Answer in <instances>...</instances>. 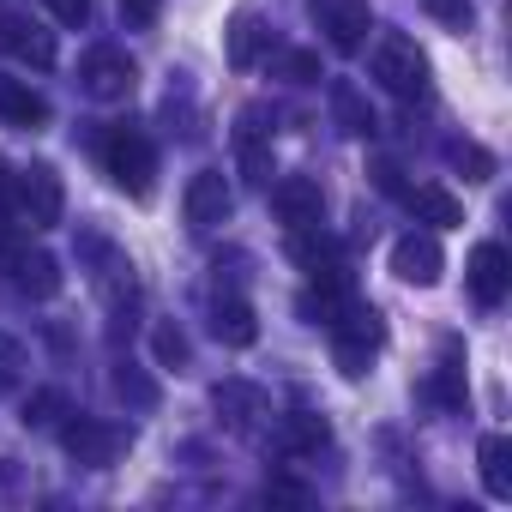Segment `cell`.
I'll list each match as a JSON object with an SVG mask.
<instances>
[{"label": "cell", "instance_id": "1", "mask_svg": "<svg viewBox=\"0 0 512 512\" xmlns=\"http://www.w3.org/2000/svg\"><path fill=\"white\" fill-rule=\"evenodd\" d=\"M326 332H332V362H338V374L344 380H362L368 374V362H374V350L386 344V326H380V314L368 308V302H338L332 314H326Z\"/></svg>", "mask_w": 512, "mask_h": 512}, {"label": "cell", "instance_id": "2", "mask_svg": "<svg viewBox=\"0 0 512 512\" xmlns=\"http://www.w3.org/2000/svg\"><path fill=\"white\" fill-rule=\"evenodd\" d=\"M368 67H374V79H380L392 97H404V103L428 97V55L416 49V37H404V31H386V37L374 43Z\"/></svg>", "mask_w": 512, "mask_h": 512}, {"label": "cell", "instance_id": "3", "mask_svg": "<svg viewBox=\"0 0 512 512\" xmlns=\"http://www.w3.org/2000/svg\"><path fill=\"white\" fill-rule=\"evenodd\" d=\"M103 169L109 181L127 193V199H145L151 193V175H157V151L139 127H109L103 133Z\"/></svg>", "mask_w": 512, "mask_h": 512}, {"label": "cell", "instance_id": "4", "mask_svg": "<svg viewBox=\"0 0 512 512\" xmlns=\"http://www.w3.org/2000/svg\"><path fill=\"white\" fill-rule=\"evenodd\" d=\"M13 211H19L31 229H55L61 211H67V187H61V175H55L49 163L19 169V181H13Z\"/></svg>", "mask_w": 512, "mask_h": 512}, {"label": "cell", "instance_id": "5", "mask_svg": "<svg viewBox=\"0 0 512 512\" xmlns=\"http://www.w3.org/2000/svg\"><path fill=\"white\" fill-rule=\"evenodd\" d=\"M61 446H67L73 464L109 470V464L127 452V428H121V422H103V416H73V422L61 428Z\"/></svg>", "mask_w": 512, "mask_h": 512}, {"label": "cell", "instance_id": "6", "mask_svg": "<svg viewBox=\"0 0 512 512\" xmlns=\"http://www.w3.org/2000/svg\"><path fill=\"white\" fill-rule=\"evenodd\" d=\"M79 85H85L97 103H127V97H133V85H139V67H133V55H127V49L97 43V49L79 61Z\"/></svg>", "mask_w": 512, "mask_h": 512}, {"label": "cell", "instance_id": "7", "mask_svg": "<svg viewBox=\"0 0 512 512\" xmlns=\"http://www.w3.org/2000/svg\"><path fill=\"white\" fill-rule=\"evenodd\" d=\"M229 205H235V193H229V181H223V169H199L193 181H187V193H181V217H187V229H217V223H229Z\"/></svg>", "mask_w": 512, "mask_h": 512}, {"label": "cell", "instance_id": "8", "mask_svg": "<svg viewBox=\"0 0 512 512\" xmlns=\"http://www.w3.org/2000/svg\"><path fill=\"white\" fill-rule=\"evenodd\" d=\"M272 211H278V223H284L290 235H302V229H320L326 193H320L314 175H284V181L272 187Z\"/></svg>", "mask_w": 512, "mask_h": 512}, {"label": "cell", "instance_id": "9", "mask_svg": "<svg viewBox=\"0 0 512 512\" xmlns=\"http://www.w3.org/2000/svg\"><path fill=\"white\" fill-rule=\"evenodd\" d=\"M0 49H7L13 61H25V67H55L61 61V43H55V31H43L31 13H0Z\"/></svg>", "mask_w": 512, "mask_h": 512}, {"label": "cell", "instance_id": "10", "mask_svg": "<svg viewBox=\"0 0 512 512\" xmlns=\"http://www.w3.org/2000/svg\"><path fill=\"white\" fill-rule=\"evenodd\" d=\"M464 278H470V296H476L482 308H500V302L512 296V260H506V247H500V241H476Z\"/></svg>", "mask_w": 512, "mask_h": 512}, {"label": "cell", "instance_id": "11", "mask_svg": "<svg viewBox=\"0 0 512 512\" xmlns=\"http://www.w3.org/2000/svg\"><path fill=\"white\" fill-rule=\"evenodd\" d=\"M314 13H320V31L332 37V49H344V55H356L374 37V7L368 0H314Z\"/></svg>", "mask_w": 512, "mask_h": 512}, {"label": "cell", "instance_id": "12", "mask_svg": "<svg viewBox=\"0 0 512 512\" xmlns=\"http://www.w3.org/2000/svg\"><path fill=\"white\" fill-rule=\"evenodd\" d=\"M392 272L404 278V284H416V290H428V284H440V272H446V253H440V241L434 235H398V247H392Z\"/></svg>", "mask_w": 512, "mask_h": 512}, {"label": "cell", "instance_id": "13", "mask_svg": "<svg viewBox=\"0 0 512 512\" xmlns=\"http://www.w3.org/2000/svg\"><path fill=\"white\" fill-rule=\"evenodd\" d=\"M0 260L13 266V290L31 296V302H49L61 290V266H55V253H43V247H13V253H0Z\"/></svg>", "mask_w": 512, "mask_h": 512}, {"label": "cell", "instance_id": "14", "mask_svg": "<svg viewBox=\"0 0 512 512\" xmlns=\"http://www.w3.org/2000/svg\"><path fill=\"white\" fill-rule=\"evenodd\" d=\"M0 121L37 133V127L49 121V97L31 91V79H7V73H0Z\"/></svg>", "mask_w": 512, "mask_h": 512}, {"label": "cell", "instance_id": "15", "mask_svg": "<svg viewBox=\"0 0 512 512\" xmlns=\"http://www.w3.org/2000/svg\"><path fill=\"white\" fill-rule=\"evenodd\" d=\"M211 404H217V416L229 428H253V422L266 416V392L253 386V380H217L211 386Z\"/></svg>", "mask_w": 512, "mask_h": 512}, {"label": "cell", "instance_id": "16", "mask_svg": "<svg viewBox=\"0 0 512 512\" xmlns=\"http://www.w3.org/2000/svg\"><path fill=\"white\" fill-rule=\"evenodd\" d=\"M211 332H217V344L247 350L253 338H260V320H253V308H247L241 296H217V302H211Z\"/></svg>", "mask_w": 512, "mask_h": 512}, {"label": "cell", "instance_id": "17", "mask_svg": "<svg viewBox=\"0 0 512 512\" xmlns=\"http://www.w3.org/2000/svg\"><path fill=\"white\" fill-rule=\"evenodd\" d=\"M332 121L350 133V139H368V133H380V121H374V109H368V97L350 85V79H332Z\"/></svg>", "mask_w": 512, "mask_h": 512}, {"label": "cell", "instance_id": "18", "mask_svg": "<svg viewBox=\"0 0 512 512\" xmlns=\"http://www.w3.org/2000/svg\"><path fill=\"white\" fill-rule=\"evenodd\" d=\"M272 43V31L260 25V13H235L229 31H223V49H229V67H253L260 61V49Z\"/></svg>", "mask_w": 512, "mask_h": 512}, {"label": "cell", "instance_id": "19", "mask_svg": "<svg viewBox=\"0 0 512 512\" xmlns=\"http://www.w3.org/2000/svg\"><path fill=\"white\" fill-rule=\"evenodd\" d=\"M476 464H482V488L494 500H512V440L506 434H488L476 446Z\"/></svg>", "mask_w": 512, "mask_h": 512}, {"label": "cell", "instance_id": "20", "mask_svg": "<svg viewBox=\"0 0 512 512\" xmlns=\"http://www.w3.org/2000/svg\"><path fill=\"white\" fill-rule=\"evenodd\" d=\"M404 205H410L422 223H434V229H458V223H464V205H458L446 187H404Z\"/></svg>", "mask_w": 512, "mask_h": 512}, {"label": "cell", "instance_id": "21", "mask_svg": "<svg viewBox=\"0 0 512 512\" xmlns=\"http://www.w3.org/2000/svg\"><path fill=\"white\" fill-rule=\"evenodd\" d=\"M428 398H434L446 416H464V410H470V386H464V362H458V356H446V362L434 368V380H428Z\"/></svg>", "mask_w": 512, "mask_h": 512}, {"label": "cell", "instance_id": "22", "mask_svg": "<svg viewBox=\"0 0 512 512\" xmlns=\"http://www.w3.org/2000/svg\"><path fill=\"white\" fill-rule=\"evenodd\" d=\"M326 440H332L326 416H314V410H290V416H284V446H290V452H320Z\"/></svg>", "mask_w": 512, "mask_h": 512}, {"label": "cell", "instance_id": "23", "mask_svg": "<svg viewBox=\"0 0 512 512\" xmlns=\"http://www.w3.org/2000/svg\"><path fill=\"white\" fill-rule=\"evenodd\" d=\"M151 356H157V368H187V362H193V344H187V332H181V326H169V320H163V326L151 332Z\"/></svg>", "mask_w": 512, "mask_h": 512}, {"label": "cell", "instance_id": "24", "mask_svg": "<svg viewBox=\"0 0 512 512\" xmlns=\"http://www.w3.org/2000/svg\"><path fill=\"white\" fill-rule=\"evenodd\" d=\"M446 157H452V163L464 169V181H494V169H500V163H494V157H488L482 145H470V139L446 145Z\"/></svg>", "mask_w": 512, "mask_h": 512}, {"label": "cell", "instance_id": "25", "mask_svg": "<svg viewBox=\"0 0 512 512\" xmlns=\"http://www.w3.org/2000/svg\"><path fill=\"white\" fill-rule=\"evenodd\" d=\"M115 392H121L133 410H151V404H157V380H145L139 368H121V374H115Z\"/></svg>", "mask_w": 512, "mask_h": 512}, {"label": "cell", "instance_id": "26", "mask_svg": "<svg viewBox=\"0 0 512 512\" xmlns=\"http://www.w3.org/2000/svg\"><path fill=\"white\" fill-rule=\"evenodd\" d=\"M61 410H67V398H61L55 386H43V392H31V398H25V428H49Z\"/></svg>", "mask_w": 512, "mask_h": 512}, {"label": "cell", "instance_id": "27", "mask_svg": "<svg viewBox=\"0 0 512 512\" xmlns=\"http://www.w3.org/2000/svg\"><path fill=\"white\" fill-rule=\"evenodd\" d=\"M241 145V169H247V181H272V151H266V139H235Z\"/></svg>", "mask_w": 512, "mask_h": 512}, {"label": "cell", "instance_id": "28", "mask_svg": "<svg viewBox=\"0 0 512 512\" xmlns=\"http://www.w3.org/2000/svg\"><path fill=\"white\" fill-rule=\"evenodd\" d=\"M278 73L296 79V85H314L320 79V55L314 49H290V55H278Z\"/></svg>", "mask_w": 512, "mask_h": 512}, {"label": "cell", "instance_id": "29", "mask_svg": "<svg viewBox=\"0 0 512 512\" xmlns=\"http://www.w3.org/2000/svg\"><path fill=\"white\" fill-rule=\"evenodd\" d=\"M235 139H272V109L266 103H247L235 115Z\"/></svg>", "mask_w": 512, "mask_h": 512}, {"label": "cell", "instance_id": "30", "mask_svg": "<svg viewBox=\"0 0 512 512\" xmlns=\"http://www.w3.org/2000/svg\"><path fill=\"white\" fill-rule=\"evenodd\" d=\"M428 13L452 31H470V0H428Z\"/></svg>", "mask_w": 512, "mask_h": 512}, {"label": "cell", "instance_id": "31", "mask_svg": "<svg viewBox=\"0 0 512 512\" xmlns=\"http://www.w3.org/2000/svg\"><path fill=\"white\" fill-rule=\"evenodd\" d=\"M374 187L392 193V199H404V169H398L392 157H374Z\"/></svg>", "mask_w": 512, "mask_h": 512}, {"label": "cell", "instance_id": "32", "mask_svg": "<svg viewBox=\"0 0 512 512\" xmlns=\"http://www.w3.org/2000/svg\"><path fill=\"white\" fill-rule=\"evenodd\" d=\"M266 500H284V506H308L314 494H308L302 482H284V476H278V482H266Z\"/></svg>", "mask_w": 512, "mask_h": 512}, {"label": "cell", "instance_id": "33", "mask_svg": "<svg viewBox=\"0 0 512 512\" xmlns=\"http://www.w3.org/2000/svg\"><path fill=\"white\" fill-rule=\"evenodd\" d=\"M49 13H55L61 25H85V19H91V0H49Z\"/></svg>", "mask_w": 512, "mask_h": 512}, {"label": "cell", "instance_id": "34", "mask_svg": "<svg viewBox=\"0 0 512 512\" xmlns=\"http://www.w3.org/2000/svg\"><path fill=\"white\" fill-rule=\"evenodd\" d=\"M157 7H163V0H121V13H127L133 25H151V19H157Z\"/></svg>", "mask_w": 512, "mask_h": 512}]
</instances>
